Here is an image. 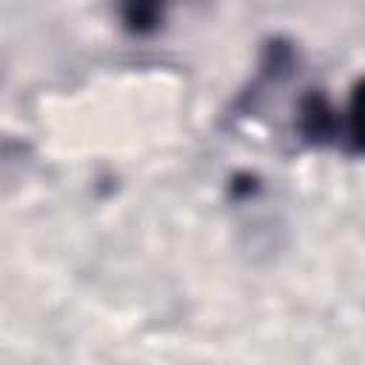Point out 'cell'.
I'll return each instance as SVG.
<instances>
[{
  "label": "cell",
  "instance_id": "cell-1",
  "mask_svg": "<svg viewBox=\"0 0 365 365\" xmlns=\"http://www.w3.org/2000/svg\"><path fill=\"white\" fill-rule=\"evenodd\" d=\"M297 131L305 143L311 145H325L339 137V120L336 111L328 106V100L319 91H311L299 100V114H297Z\"/></svg>",
  "mask_w": 365,
  "mask_h": 365
},
{
  "label": "cell",
  "instance_id": "cell-2",
  "mask_svg": "<svg viewBox=\"0 0 365 365\" xmlns=\"http://www.w3.org/2000/svg\"><path fill=\"white\" fill-rule=\"evenodd\" d=\"M120 3V17L128 31L134 34H151L163 26L165 6L168 0H117Z\"/></svg>",
  "mask_w": 365,
  "mask_h": 365
},
{
  "label": "cell",
  "instance_id": "cell-3",
  "mask_svg": "<svg viewBox=\"0 0 365 365\" xmlns=\"http://www.w3.org/2000/svg\"><path fill=\"white\" fill-rule=\"evenodd\" d=\"M342 137L348 140V145L359 154H365V77L354 86L351 91V103H348V114L342 120Z\"/></svg>",
  "mask_w": 365,
  "mask_h": 365
}]
</instances>
